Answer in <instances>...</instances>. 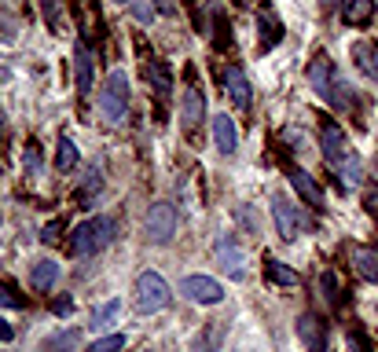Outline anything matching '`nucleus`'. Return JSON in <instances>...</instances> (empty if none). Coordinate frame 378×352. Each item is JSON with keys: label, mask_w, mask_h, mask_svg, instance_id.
Segmentation results:
<instances>
[{"label": "nucleus", "mask_w": 378, "mask_h": 352, "mask_svg": "<svg viewBox=\"0 0 378 352\" xmlns=\"http://www.w3.org/2000/svg\"><path fill=\"white\" fill-rule=\"evenodd\" d=\"M125 348V334H111V338H99L89 352H121Z\"/></svg>", "instance_id": "27"}, {"label": "nucleus", "mask_w": 378, "mask_h": 352, "mask_svg": "<svg viewBox=\"0 0 378 352\" xmlns=\"http://www.w3.org/2000/svg\"><path fill=\"white\" fill-rule=\"evenodd\" d=\"M272 216H276V231H279L283 242L298 238V231H301V213H298V206H294L290 198H283V194L272 198Z\"/></svg>", "instance_id": "7"}, {"label": "nucleus", "mask_w": 378, "mask_h": 352, "mask_svg": "<svg viewBox=\"0 0 378 352\" xmlns=\"http://www.w3.org/2000/svg\"><path fill=\"white\" fill-rule=\"evenodd\" d=\"M213 260L221 264V272L224 275H232V279H243L246 275V257H243V246L235 238H221L217 246H213Z\"/></svg>", "instance_id": "8"}, {"label": "nucleus", "mask_w": 378, "mask_h": 352, "mask_svg": "<svg viewBox=\"0 0 378 352\" xmlns=\"http://www.w3.org/2000/svg\"><path fill=\"white\" fill-rule=\"evenodd\" d=\"M265 279H268L272 286H298V282H301V275L294 272L290 264L276 260V257H268V260H265Z\"/></svg>", "instance_id": "16"}, {"label": "nucleus", "mask_w": 378, "mask_h": 352, "mask_svg": "<svg viewBox=\"0 0 378 352\" xmlns=\"http://www.w3.org/2000/svg\"><path fill=\"white\" fill-rule=\"evenodd\" d=\"M352 268L360 272L367 282H378V250H371V246H356V250H352Z\"/></svg>", "instance_id": "18"}, {"label": "nucleus", "mask_w": 378, "mask_h": 352, "mask_svg": "<svg viewBox=\"0 0 378 352\" xmlns=\"http://www.w3.org/2000/svg\"><path fill=\"white\" fill-rule=\"evenodd\" d=\"M0 304H23V301L11 297V290H4V286H0Z\"/></svg>", "instance_id": "30"}, {"label": "nucleus", "mask_w": 378, "mask_h": 352, "mask_svg": "<svg viewBox=\"0 0 378 352\" xmlns=\"http://www.w3.org/2000/svg\"><path fill=\"white\" fill-rule=\"evenodd\" d=\"M169 282H165L158 272H140L136 286H133V304L136 312L151 316V312H162V308H169Z\"/></svg>", "instance_id": "4"}, {"label": "nucleus", "mask_w": 378, "mask_h": 352, "mask_svg": "<svg viewBox=\"0 0 378 352\" xmlns=\"http://www.w3.org/2000/svg\"><path fill=\"white\" fill-rule=\"evenodd\" d=\"M213 147L224 154V158H232L235 147H239V132H235V121L228 114H213Z\"/></svg>", "instance_id": "12"}, {"label": "nucleus", "mask_w": 378, "mask_h": 352, "mask_svg": "<svg viewBox=\"0 0 378 352\" xmlns=\"http://www.w3.org/2000/svg\"><path fill=\"white\" fill-rule=\"evenodd\" d=\"M221 341H224V326H206L202 338L195 341V352H217Z\"/></svg>", "instance_id": "24"}, {"label": "nucleus", "mask_w": 378, "mask_h": 352, "mask_svg": "<svg viewBox=\"0 0 378 352\" xmlns=\"http://www.w3.org/2000/svg\"><path fill=\"white\" fill-rule=\"evenodd\" d=\"M114 231H118V224H114L111 216H92V220H85V224L74 228L70 253L74 257H96L99 250H107L111 242H114Z\"/></svg>", "instance_id": "3"}, {"label": "nucleus", "mask_w": 378, "mask_h": 352, "mask_svg": "<svg viewBox=\"0 0 378 352\" xmlns=\"http://www.w3.org/2000/svg\"><path fill=\"white\" fill-rule=\"evenodd\" d=\"M118 312H121V301H107V304H99L96 312H92V326H96V330L111 326V323L118 319Z\"/></svg>", "instance_id": "23"}, {"label": "nucleus", "mask_w": 378, "mask_h": 352, "mask_svg": "<svg viewBox=\"0 0 378 352\" xmlns=\"http://www.w3.org/2000/svg\"><path fill=\"white\" fill-rule=\"evenodd\" d=\"M202 118H206V96H202L199 81L187 77V88H184V125L195 132L202 125Z\"/></svg>", "instance_id": "11"}, {"label": "nucleus", "mask_w": 378, "mask_h": 352, "mask_svg": "<svg viewBox=\"0 0 378 352\" xmlns=\"http://www.w3.org/2000/svg\"><path fill=\"white\" fill-rule=\"evenodd\" d=\"M320 147H323V162H327L334 172H338L345 184H356V180H360L364 165H360V158H356V150L349 147L345 132L334 125V121H323V128H320Z\"/></svg>", "instance_id": "1"}, {"label": "nucleus", "mask_w": 378, "mask_h": 352, "mask_svg": "<svg viewBox=\"0 0 378 352\" xmlns=\"http://www.w3.org/2000/svg\"><path fill=\"white\" fill-rule=\"evenodd\" d=\"M320 286H323V297H327L330 304L342 301V290H338V279H334V272H323V275H320Z\"/></svg>", "instance_id": "26"}, {"label": "nucleus", "mask_w": 378, "mask_h": 352, "mask_svg": "<svg viewBox=\"0 0 378 352\" xmlns=\"http://www.w3.org/2000/svg\"><path fill=\"white\" fill-rule=\"evenodd\" d=\"M184 294L195 304H221L224 301V286L209 275H187L184 279Z\"/></svg>", "instance_id": "9"}, {"label": "nucleus", "mask_w": 378, "mask_h": 352, "mask_svg": "<svg viewBox=\"0 0 378 352\" xmlns=\"http://www.w3.org/2000/svg\"><path fill=\"white\" fill-rule=\"evenodd\" d=\"M99 110L107 121H125V114H129V77H125V70H111L107 84H103L99 92Z\"/></svg>", "instance_id": "5"}, {"label": "nucleus", "mask_w": 378, "mask_h": 352, "mask_svg": "<svg viewBox=\"0 0 378 352\" xmlns=\"http://www.w3.org/2000/svg\"><path fill=\"white\" fill-rule=\"evenodd\" d=\"M118 4H133V8H136V15H143V18H147V15H151V11H147V8L140 4V0H118Z\"/></svg>", "instance_id": "32"}, {"label": "nucleus", "mask_w": 378, "mask_h": 352, "mask_svg": "<svg viewBox=\"0 0 378 352\" xmlns=\"http://www.w3.org/2000/svg\"><path fill=\"white\" fill-rule=\"evenodd\" d=\"M26 169H30V172H40V147H37V143L26 147Z\"/></svg>", "instance_id": "28"}, {"label": "nucleus", "mask_w": 378, "mask_h": 352, "mask_svg": "<svg viewBox=\"0 0 378 352\" xmlns=\"http://www.w3.org/2000/svg\"><path fill=\"white\" fill-rule=\"evenodd\" d=\"M352 62L364 77L378 81V44L374 40H356L352 44Z\"/></svg>", "instance_id": "15"}, {"label": "nucleus", "mask_w": 378, "mask_h": 352, "mask_svg": "<svg viewBox=\"0 0 378 352\" xmlns=\"http://www.w3.org/2000/svg\"><path fill=\"white\" fill-rule=\"evenodd\" d=\"M147 77H151V84H158V96H169V66L165 62H151L147 66Z\"/></svg>", "instance_id": "25"}, {"label": "nucleus", "mask_w": 378, "mask_h": 352, "mask_svg": "<svg viewBox=\"0 0 378 352\" xmlns=\"http://www.w3.org/2000/svg\"><path fill=\"white\" fill-rule=\"evenodd\" d=\"M257 26H261V48H265V52H268V48H276V44L283 40V22H279V18H272L268 11H261Z\"/></svg>", "instance_id": "21"}, {"label": "nucleus", "mask_w": 378, "mask_h": 352, "mask_svg": "<svg viewBox=\"0 0 378 352\" xmlns=\"http://www.w3.org/2000/svg\"><path fill=\"white\" fill-rule=\"evenodd\" d=\"M143 235L151 238V242H158V246L173 242V235H177V209H173V202H155L151 209H147Z\"/></svg>", "instance_id": "6"}, {"label": "nucleus", "mask_w": 378, "mask_h": 352, "mask_svg": "<svg viewBox=\"0 0 378 352\" xmlns=\"http://www.w3.org/2000/svg\"><path fill=\"white\" fill-rule=\"evenodd\" d=\"M55 279H59V264H55V260H37V264H33V272H30L33 290H52Z\"/></svg>", "instance_id": "20"}, {"label": "nucleus", "mask_w": 378, "mask_h": 352, "mask_svg": "<svg viewBox=\"0 0 378 352\" xmlns=\"http://www.w3.org/2000/svg\"><path fill=\"white\" fill-rule=\"evenodd\" d=\"M74 165H77V143L62 136V140H59V154H55V169H59V172H70Z\"/></svg>", "instance_id": "22"}, {"label": "nucleus", "mask_w": 378, "mask_h": 352, "mask_svg": "<svg viewBox=\"0 0 378 352\" xmlns=\"http://www.w3.org/2000/svg\"><path fill=\"white\" fill-rule=\"evenodd\" d=\"M290 184H294V191L305 198V206L323 209V191H320L316 180H312V172H305V169H290Z\"/></svg>", "instance_id": "13"}, {"label": "nucleus", "mask_w": 378, "mask_h": 352, "mask_svg": "<svg viewBox=\"0 0 378 352\" xmlns=\"http://www.w3.org/2000/svg\"><path fill=\"white\" fill-rule=\"evenodd\" d=\"M320 4H323V8H330V4H338V0H320Z\"/></svg>", "instance_id": "34"}, {"label": "nucleus", "mask_w": 378, "mask_h": 352, "mask_svg": "<svg viewBox=\"0 0 378 352\" xmlns=\"http://www.w3.org/2000/svg\"><path fill=\"white\" fill-rule=\"evenodd\" d=\"M11 334H15V330H11V323H4V319H0V341H11Z\"/></svg>", "instance_id": "31"}, {"label": "nucleus", "mask_w": 378, "mask_h": 352, "mask_svg": "<svg viewBox=\"0 0 378 352\" xmlns=\"http://www.w3.org/2000/svg\"><path fill=\"white\" fill-rule=\"evenodd\" d=\"M70 312H74V301L70 297H59L55 301V316H70Z\"/></svg>", "instance_id": "29"}, {"label": "nucleus", "mask_w": 378, "mask_h": 352, "mask_svg": "<svg viewBox=\"0 0 378 352\" xmlns=\"http://www.w3.org/2000/svg\"><path fill=\"white\" fill-rule=\"evenodd\" d=\"M224 84H228V96H232V103L243 106V110H250L254 92H250V81H246V74L239 70V66H228V70H224Z\"/></svg>", "instance_id": "14"}, {"label": "nucleus", "mask_w": 378, "mask_h": 352, "mask_svg": "<svg viewBox=\"0 0 378 352\" xmlns=\"http://www.w3.org/2000/svg\"><path fill=\"white\" fill-rule=\"evenodd\" d=\"M298 338L308 352H327V330H323V319L316 312H305L298 319Z\"/></svg>", "instance_id": "10"}, {"label": "nucleus", "mask_w": 378, "mask_h": 352, "mask_svg": "<svg viewBox=\"0 0 378 352\" xmlns=\"http://www.w3.org/2000/svg\"><path fill=\"white\" fill-rule=\"evenodd\" d=\"M74 74H77V92H89L92 88V55L85 44H77V52H74Z\"/></svg>", "instance_id": "19"}, {"label": "nucleus", "mask_w": 378, "mask_h": 352, "mask_svg": "<svg viewBox=\"0 0 378 352\" xmlns=\"http://www.w3.org/2000/svg\"><path fill=\"white\" fill-rule=\"evenodd\" d=\"M308 81H312V88L334 106V110H352V88L338 77V70H334V62L327 59V55H316L308 62Z\"/></svg>", "instance_id": "2"}, {"label": "nucleus", "mask_w": 378, "mask_h": 352, "mask_svg": "<svg viewBox=\"0 0 378 352\" xmlns=\"http://www.w3.org/2000/svg\"><path fill=\"white\" fill-rule=\"evenodd\" d=\"M342 18H345V26H367L374 18V0H345Z\"/></svg>", "instance_id": "17"}, {"label": "nucleus", "mask_w": 378, "mask_h": 352, "mask_svg": "<svg viewBox=\"0 0 378 352\" xmlns=\"http://www.w3.org/2000/svg\"><path fill=\"white\" fill-rule=\"evenodd\" d=\"M45 11H48V22L55 26V22H59V18H55V0H45Z\"/></svg>", "instance_id": "33"}]
</instances>
